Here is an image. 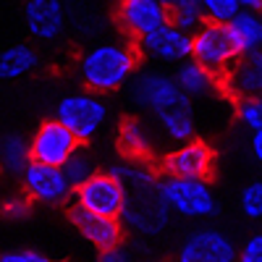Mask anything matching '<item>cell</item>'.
I'll return each mask as SVG.
<instances>
[{
	"instance_id": "obj_18",
	"label": "cell",
	"mask_w": 262,
	"mask_h": 262,
	"mask_svg": "<svg viewBox=\"0 0 262 262\" xmlns=\"http://www.w3.org/2000/svg\"><path fill=\"white\" fill-rule=\"evenodd\" d=\"M173 81L179 84V90L191 100V97H207L212 92H217L223 86V81L217 79L215 74H210L207 69H202L200 63L194 60H186L179 66L176 76H173Z\"/></svg>"
},
{
	"instance_id": "obj_17",
	"label": "cell",
	"mask_w": 262,
	"mask_h": 262,
	"mask_svg": "<svg viewBox=\"0 0 262 262\" xmlns=\"http://www.w3.org/2000/svg\"><path fill=\"white\" fill-rule=\"evenodd\" d=\"M228 34H231V42L238 53V58H247V55H254L262 50V34H259V21H257V13H249V11H238L228 24H226Z\"/></svg>"
},
{
	"instance_id": "obj_20",
	"label": "cell",
	"mask_w": 262,
	"mask_h": 262,
	"mask_svg": "<svg viewBox=\"0 0 262 262\" xmlns=\"http://www.w3.org/2000/svg\"><path fill=\"white\" fill-rule=\"evenodd\" d=\"M37 63H39V55L29 45H11L6 50H0V81H11V79L24 76Z\"/></svg>"
},
{
	"instance_id": "obj_16",
	"label": "cell",
	"mask_w": 262,
	"mask_h": 262,
	"mask_svg": "<svg viewBox=\"0 0 262 262\" xmlns=\"http://www.w3.org/2000/svg\"><path fill=\"white\" fill-rule=\"evenodd\" d=\"M223 84L231 95L238 97H259L262 95V50L238 60L223 76Z\"/></svg>"
},
{
	"instance_id": "obj_14",
	"label": "cell",
	"mask_w": 262,
	"mask_h": 262,
	"mask_svg": "<svg viewBox=\"0 0 262 262\" xmlns=\"http://www.w3.org/2000/svg\"><path fill=\"white\" fill-rule=\"evenodd\" d=\"M139 50L158 60H189L191 58V34L179 27L165 24L155 32L139 37Z\"/></svg>"
},
{
	"instance_id": "obj_9",
	"label": "cell",
	"mask_w": 262,
	"mask_h": 262,
	"mask_svg": "<svg viewBox=\"0 0 262 262\" xmlns=\"http://www.w3.org/2000/svg\"><path fill=\"white\" fill-rule=\"evenodd\" d=\"M236 252L233 238L221 228H200L181 242L176 262H236Z\"/></svg>"
},
{
	"instance_id": "obj_12",
	"label": "cell",
	"mask_w": 262,
	"mask_h": 262,
	"mask_svg": "<svg viewBox=\"0 0 262 262\" xmlns=\"http://www.w3.org/2000/svg\"><path fill=\"white\" fill-rule=\"evenodd\" d=\"M118 21L131 37H144L149 32L170 24V16L160 0H121Z\"/></svg>"
},
{
	"instance_id": "obj_32",
	"label": "cell",
	"mask_w": 262,
	"mask_h": 262,
	"mask_svg": "<svg viewBox=\"0 0 262 262\" xmlns=\"http://www.w3.org/2000/svg\"><path fill=\"white\" fill-rule=\"evenodd\" d=\"M242 3V11H249V13H262V0H238Z\"/></svg>"
},
{
	"instance_id": "obj_2",
	"label": "cell",
	"mask_w": 262,
	"mask_h": 262,
	"mask_svg": "<svg viewBox=\"0 0 262 262\" xmlns=\"http://www.w3.org/2000/svg\"><path fill=\"white\" fill-rule=\"evenodd\" d=\"M137 71V50L128 45H97L86 50L79 63L84 86L92 95H105L123 86Z\"/></svg>"
},
{
	"instance_id": "obj_33",
	"label": "cell",
	"mask_w": 262,
	"mask_h": 262,
	"mask_svg": "<svg viewBox=\"0 0 262 262\" xmlns=\"http://www.w3.org/2000/svg\"><path fill=\"white\" fill-rule=\"evenodd\" d=\"M257 21H259V34H262V13H257Z\"/></svg>"
},
{
	"instance_id": "obj_10",
	"label": "cell",
	"mask_w": 262,
	"mask_h": 262,
	"mask_svg": "<svg viewBox=\"0 0 262 262\" xmlns=\"http://www.w3.org/2000/svg\"><path fill=\"white\" fill-rule=\"evenodd\" d=\"M212 163H215L212 147L202 139H189L163 158V170L165 176H173V179L207 181L212 173Z\"/></svg>"
},
{
	"instance_id": "obj_15",
	"label": "cell",
	"mask_w": 262,
	"mask_h": 262,
	"mask_svg": "<svg viewBox=\"0 0 262 262\" xmlns=\"http://www.w3.org/2000/svg\"><path fill=\"white\" fill-rule=\"evenodd\" d=\"M24 21L32 37L37 39H55L63 32L66 11L60 0H27Z\"/></svg>"
},
{
	"instance_id": "obj_8",
	"label": "cell",
	"mask_w": 262,
	"mask_h": 262,
	"mask_svg": "<svg viewBox=\"0 0 262 262\" xmlns=\"http://www.w3.org/2000/svg\"><path fill=\"white\" fill-rule=\"evenodd\" d=\"M79 147H81V142L66 126H60L55 118L42 121L34 131L32 142H29L32 160L42 163V165H53V168H63L66 160H69Z\"/></svg>"
},
{
	"instance_id": "obj_27",
	"label": "cell",
	"mask_w": 262,
	"mask_h": 262,
	"mask_svg": "<svg viewBox=\"0 0 262 262\" xmlns=\"http://www.w3.org/2000/svg\"><path fill=\"white\" fill-rule=\"evenodd\" d=\"M0 212L8 221H24V217L32 212V200L27 194H11L8 200L0 205Z\"/></svg>"
},
{
	"instance_id": "obj_29",
	"label": "cell",
	"mask_w": 262,
	"mask_h": 262,
	"mask_svg": "<svg viewBox=\"0 0 262 262\" xmlns=\"http://www.w3.org/2000/svg\"><path fill=\"white\" fill-rule=\"evenodd\" d=\"M0 262H53V259L37 249H8L0 252Z\"/></svg>"
},
{
	"instance_id": "obj_30",
	"label": "cell",
	"mask_w": 262,
	"mask_h": 262,
	"mask_svg": "<svg viewBox=\"0 0 262 262\" xmlns=\"http://www.w3.org/2000/svg\"><path fill=\"white\" fill-rule=\"evenodd\" d=\"M97 262H131V254H128V249H126L123 244H118V247H113V249L100 252V259H97Z\"/></svg>"
},
{
	"instance_id": "obj_3",
	"label": "cell",
	"mask_w": 262,
	"mask_h": 262,
	"mask_svg": "<svg viewBox=\"0 0 262 262\" xmlns=\"http://www.w3.org/2000/svg\"><path fill=\"white\" fill-rule=\"evenodd\" d=\"M158 196L168 210L184 217H210L217 210L215 194L207 186V181H196V179L163 176L158 179Z\"/></svg>"
},
{
	"instance_id": "obj_1",
	"label": "cell",
	"mask_w": 262,
	"mask_h": 262,
	"mask_svg": "<svg viewBox=\"0 0 262 262\" xmlns=\"http://www.w3.org/2000/svg\"><path fill=\"white\" fill-rule=\"evenodd\" d=\"M131 97L147 113L155 116L165 137L173 142H189L194 137V113L191 100L179 90L173 76L158 71H142L131 81Z\"/></svg>"
},
{
	"instance_id": "obj_13",
	"label": "cell",
	"mask_w": 262,
	"mask_h": 262,
	"mask_svg": "<svg viewBox=\"0 0 262 262\" xmlns=\"http://www.w3.org/2000/svg\"><path fill=\"white\" fill-rule=\"evenodd\" d=\"M69 217H71L74 228L100 252L123 244V228H121L118 217H102V215H95V212H86L81 207H71Z\"/></svg>"
},
{
	"instance_id": "obj_31",
	"label": "cell",
	"mask_w": 262,
	"mask_h": 262,
	"mask_svg": "<svg viewBox=\"0 0 262 262\" xmlns=\"http://www.w3.org/2000/svg\"><path fill=\"white\" fill-rule=\"evenodd\" d=\"M252 155L262 163V131H254L252 134Z\"/></svg>"
},
{
	"instance_id": "obj_5",
	"label": "cell",
	"mask_w": 262,
	"mask_h": 262,
	"mask_svg": "<svg viewBox=\"0 0 262 262\" xmlns=\"http://www.w3.org/2000/svg\"><path fill=\"white\" fill-rule=\"evenodd\" d=\"M105 118H107V107L92 92L66 95L55 105V121L60 126L69 128L79 142H90L97 131L102 128Z\"/></svg>"
},
{
	"instance_id": "obj_22",
	"label": "cell",
	"mask_w": 262,
	"mask_h": 262,
	"mask_svg": "<svg viewBox=\"0 0 262 262\" xmlns=\"http://www.w3.org/2000/svg\"><path fill=\"white\" fill-rule=\"evenodd\" d=\"M160 3L165 6V11L170 16V24L179 27L186 34H194L205 24L200 0H160Z\"/></svg>"
},
{
	"instance_id": "obj_4",
	"label": "cell",
	"mask_w": 262,
	"mask_h": 262,
	"mask_svg": "<svg viewBox=\"0 0 262 262\" xmlns=\"http://www.w3.org/2000/svg\"><path fill=\"white\" fill-rule=\"evenodd\" d=\"M191 60L200 63L202 69L215 74L223 81V76L242 60L231 42V34L223 24H205L191 34Z\"/></svg>"
},
{
	"instance_id": "obj_11",
	"label": "cell",
	"mask_w": 262,
	"mask_h": 262,
	"mask_svg": "<svg viewBox=\"0 0 262 262\" xmlns=\"http://www.w3.org/2000/svg\"><path fill=\"white\" fill-rule=\"evenodd\" d=\"M21 181H24V194L29 200L45 202V205H58L74 191L60 168L42 165V163H34V160L27 165Z\"/></svg>"
},
{
	"instance_id": "obj_23",
	"label": "cell",
	"mask_w": 262,
	"mask_h": 262,
	"mask_svg": "<svg viewBox=\"0 0 262 262\" xmlns=\"http://www.w3.org/2000/svg\"><path fill=\"white\" fill-rule=\"evenodd\" d=\"M63 170V176H66V181L71 184V189H76V186H81L86 179L90 176H95V158L90 155V152H86L84 147H79L74 155L66 160V165L60 168Z\"/></svg>"
},
{
	"instance_id": "obj_6",
	"label": "cell",
	"mask_w": 262,
	"mask_h": 262,
	"mask_svg": "<svg viewBox=\"0 0 262 262\" xmlns=\"http://www.w3.org/2000/svg\"><path fill=\"white\" fill-rule=\"evenodd\" d=\"M123 231L134 233H160L168 226V207L158 196V186L152 189H126V202L118 215Z\"/></svg>"
},
{
	"instance_id": "obj_21",
	"label": "cell",
	"mask_w": 262,
	"mask_h": 262,
	"mask_svg": "<svg viewBox=\"0 0 262 262\" xmlns=\"http://www.w3.org/2000/svg\"><path fill=\"white\" fill-rule=\"evenodd\" d=\"M29 163H32L29 142L21 134L3 137V142H0V168H3L8 176H24Z\"/></svg>"
},
{
	"instance_id": "obj_7",
	"label": "cell",
	"mask_w": 262,
	"mask_h": 262,
	"mask_svg": "<svg viewBox=\"0 0 262 262\" xmlns=\"http://www.w3.org/2000/svg\"><path fill=\"white\" fill-rule=\"evenodd\" d=\"M74 191H76V207L102 217H118L126 202V189L113 173L97 170L95 176H90Z\"/></svg>"
},
{
	"instance_id": "obj_26",
	"label": "cell",
	"mask_w": 262,
	"mask_h": 262,
	"mask_svg": "<svg viewBox=\"0 0 262 262\" xmlns=\"http://www.w3.org/2000/svg\"><path fill=\"white\" fill-rule=\"evenodd\" d=\"M242 212L249 221H262V181H252L242 191Z\"/></svg>"
},
{
	"instance_id": "obj_25",
	"label": "cell",
	"mask_w": 262,
	"mask_h": 262,
	"mask_svg": "<svg viewBox=\"0 0 262 262\" xmlns=\"http://www.w3.org/2000/svg\"><path fill=\"white\" fill-rule=\"evenodd\" d=\"M236 116L252 131H262V95L259 97H238L236 100Z\"/></svg>"
},
{
	"instance_id": "obj_28",
	"label": "cell",
	"mask_w": 262,
	"mask_h": 262,
	"mask_svg": "<svg viewBox=\"0 0 262 262\" xmlns=\"http://www.w3.org/2000/svg\"><path fill=\"white\" fill-rule=\"evenodd\" d=\"M236 262H262V231L252 233L242 249L236 252Z\"/></svg>"
},
{
	"instance_id": "obj_19",
	"label": "cell",
	"mask_w": 262,
	"mask_h": 262,
	"mask_svg": "<svg viewBox=\"0 0 262 262\" xmlns=\"http://www.w3.org/2000/svg\"><path fill=\"white\" fill-rule=\"evenodd\" d=\"M118 144L131 160L147 158L152 152V137H149L147 123L139 118H126L121 123V131H118Z\"/></svg>"
},
{
	"instance_id": "obj_24",
	"label": "cell",
	"mask_w": 262,
	"mask_h": 262,
	"mask_svg": "<svg viewBox=\"0 0 262 262\" xmlns=\"http://www.w3.org/2000/svg\"><path fill=\"white\" fill-rule=\"evenodd\" d=\"M202 8V18L207 24H228V21L242 11V3L238 0H200Z\"/></svg>"
}]
</instances>
